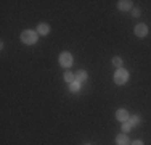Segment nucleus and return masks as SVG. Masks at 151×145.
<instances>
[{
    "label": "nucleus",
    "mask_w": 151,
    "mask_h": 145,
    "mask_svg": "<svg viewBox=\"0 0 151 145\" xmlns=\"http://www.w3.org/2000/svg\"><path fill=\"white\" fill-rule=\"evenodd\" d=\"M130 139H129L127 134H119L116 137V145H130Z\"/></svg>",
    "instance_id": "nucleus-5"
},
{
    "label": "nucleus",
    "mask_w": 151,
    "mask_h": 145,
    "mask_svg": "<svg viewBox=\"0 0 151 145\" xmlns=\"http://www.w3.org/2000/svg\"><path fill=\"white\" fill-rule=\"evenodd\" d=\"M130 145H143V142L142 140H135V142H132Z\"/></svg>",
    "instance_id": "nucleus-16"
},
{
    "label": "nucleus",
    "mask_w": 151,
    "mask_h": 145,
    "mask_svg": "<svg viewBox=\"0 0 151 145\" xmlns=\"http://www.w3.org/2000/svg\"><path fill=\"white\" fill-rule=\"evenodd\" d=\"M58 60H60V65L63 68H69L71 65H73V55H71L69 52H63Z\"/></svg>",
    "instance_id": "nucleus-3"
},
{
    "label": "nucleus",
    "mask_w": 151,
    "mask_h": 145,
    "mask_svg": "<svg viewBox=\"0 0 151 145\" xmlns=\"http://www.w3.org/2000/svg\"><path fill=\"white\" fill-rule=\"evenodd\" d=\"M87 78H88V76H87V72H85V71H77V72H76V81H77V82H85V81H87Z\"/></svg>",
    "instance_id": "nucleus-9"
},
{
    "label": "nucleus",
    "mask_w": 151,
    "mask_h": 145,
    "mask_svg": "<svg viewBox=\"0 0 151 145\" xmlns=\"http://www.w3.org/2000/svg\"><path fill=\"white\" fill-rule=\"evenodd\" d=\"M39 39V34L35 31H31V29H27V31H24L23 34H21V41H23L26 45H32V44H35Z\"/></svg>",
    "instance_id": "nucleus-1"
},
{
    "label": "nucleus",
    "mask_w": 151,
    "mask_h": 145,
    "mask_svg": "<svg viewBox=\"0 0 151 145\" xmlns=\"http://www.w3.org/2000/svg\"><path fill=\"white\" fill-rule=\"evenodd\" d=\"M117 8L122 12H129V10H132V2L130 0H121V2H117Z\"/></svg>",
    "instance_id": "nucleus-6"
},
{
    "label": "nucleus",
    "mask_w": 151,
    "mask_h": 145,
    "mask_svg": "<svg viewBox=\"0 0 151 145\" xmlns=\"http://www.w3.org/2000/svg\"><path fill=\"white\" fill-rule=\"evenodd\" d=\"M113 66H116L117 70H119V68H122V58L114 57V58H113Z\"/></svg>",
    "instance_id": "nucleus-13"
},
{
    "label": "nucleus",
    "mask_w": 151,
    "mask_h": 145,
    "mask_svg": "<svg viewBox=\"0 0 151 145\" xmlns=\"http://www.w3.org/2000/svg\"><path fill=\"white\" fill-rule=\"evenodd\" d=\"M129 123H130L132 126H137V124H140V116H138V115H135V116H130V118H129Z\"/></svg>",
    "instance_id": "nucleus-12"
},
{
    "label": "nucleus",
    "mask_w": 151,
    "mask_h": 145,
    "mask_svg": "<svg viewBox=\"0 0 151 145\" xmlns=\"http://www.w3.org/2000/svg\"><path fill=\"white\" fill-rule=\"evenodd\" d=\"M87 145H90V144H87Z\"/></svg>",
    "instance_id": "nucleus-17"
},
{
    "label": "nucleus",
    "mask_w": 151,
    "mask_h": 145,
    "mask_svg": "<svg viewBox=\"0 0 151 145\" xmlns=\"http://www.w3.org/2000/svg\"><path fill=\"white\" fill-rule=\"evenodd\" d=\"M69 89H71V92H79V90H81V82H77V81L71 82Z\"/></svg>",
    "instance_id": "nucleus-11"
},
{
    "label": "nucleus",
    "mask_w": 151,
    "mask_h": 145,
    "mask_svg": "<svg viewBox=\"0 0 151 145\" xmlns=\"http://www.w3.org/2000/svg\"><path fill=\"white\" fill-rule=\"evenodd\" d=\"M127 81H129V71L124 70V68L116 70V72H114V82H116L117 86H122V84H125Z\"/></svg>",
    "instance_id": "nucleus-2"
},
{
    "label": "nucleus",
    "mask_w": 151,
    "mask_h": 145,
    "mask_svg": "<svg viewBox=\"0 0 151 145\" xmlns=\"http://www.w3.org/2000/svg\"><path fill=\"white\" fill-rule=\"evenodd\" d=\"M132 14L138 18V16H140V10H138V8H132Z\"/></svg>",
    "instance_id": "nucleus-15"
},
{
    "label": "nucleus",
    "mask_w": 151,
    "mask_h": 145,
    "mask_svg": "<svg viewBox=\"0 0 151 145\" xmlns=\"http://www.w3.org/2000/svg\"><path fill=\"white\" fill-rule=\"evenodd\" d=\"M134 32H135L137 37H145V36L148 34V26L143 24V23H140V24H137V26H135Z\"/></svg>",
    "instance_id": "nucleus-4"
},
{
    "label": "nucleus",
    "mask_w": 151,
    "mask_h": 145,
    "mask_svg": "<svg viewBox=\"0 0 151 145\" xmlns=\"http://www.w3.org/2000/svg\"><path fill=\"white\" fill-rule=\"evenodd\" d=\"M50 32V26L48 24H45V23H40L37 26V34H42V36H47Z\"/></svg>",
    "instance_id": "nucleus-8"
},
{
    "label": "nucleus",
    "mask_w": 151,
    "mask_h": 145,
    "mask_svg": "<svg viewBox=\"0 0 151 145\" xmlns=\"http://www.w3.org/2000/svg\"><path fill=\"white\" fill-rule=\"evenodd\" d=\"M132 128H134V126H132V124H130V123H129V121L122 123V132H129V130H130Z\"/></svg>",
    "instance_id": "nucleus-14"
},
{
    "label": "nucleus",
    "mask_w": 151,
    "mask_h": 145,
    "mask_svg": "<svg viewBox=\"0 0 151 145\" xmlns=\"http://www.w3.org/2000/svg\"><path fill=\"white\" fill-rule=\"evenodd\" d=\"M116 118L119 119L121 123H125V121H129V118H130V116H129V113L125 110H122V108H121V110L116 111Z\"/></svg>",
    "instance_id": "nucleus-7"
},
{
    "label": "nucleus",
    "mask_w": 151,
    "mask_h": 145,
    "mask_svg": "<svg viewBox=\"0 0 151 145\" xmlns=\"http://www.w3.org/2000/svg\"><path fill=\"white\" fill-rule=\"evenodd\" d=\"M64 81H68L71 84V82H74L76 81V74H73L71 71H66L64 72Z\"/></svg>",
    "instance_id": "nucleus-10"
}]
</instances>
